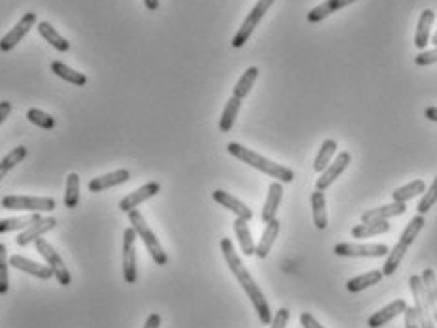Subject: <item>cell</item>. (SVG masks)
I'll use <instances>...</instances> for the list:
<instances>
[{
    "instance_id": "1",
    "label": "cell",
    "mask_w": 437,
    "mask_h": 328,
    "mask_svg": "<svg viewBox=\"0 0 437 328\" xmlns=\"http://www.w3.org/2000/svg\"><path fill=\"white\" fill-rule=\"evenodd\" d=\"M221 251H222V255H224V260H227L230 271L234 274V278L238 279V283L241 285V289L245 290V295L249 297V300L253 302L254 311H256L260 322H262V325H270L273 319L270 304H268L266 297L262 295V290L259 289L256 281L251 278V274H249L247 268L243 266L240 255L236 253L234 244H232L229 238H222L221 240Z\"/></svg>"
},
{
    "instance_id": "2",
    "label": "cell",
    "mask_w": 437,
    "mask_h": 328,
    "mask_svg": "<svg viewBox=\"0 0 437 328\" xmlns=\"http://www.w3.org/2000/svg\"><path fill=\"white\" fill-rule=\"evenodd\" d=\"M227 149H229V153L232 157H236L238 161H241V163L249 164V166H253V168L260 170L262 174H266V176L273 177V179H277L281 184H291V181H294V172H292L291 168H286L283 164L273 163L270 158L262 157L259 153H254L253 149L243 147V145L238 144V142H230V144L227 145Z\"/></svg>"
},
{
    "instance_id": "3",
    "label": "cell",
    "mask_w": 437,
    "mask_h": 328,
    "mask_svg": "<svg viewBox=\"0 0 437 328\" xmlns=\"http://www.w3.org/2000/svg\"><path fill=\"white\" fill-rule=\"evenodd\" d=\"M426 219L424 215H415L409 225L406 227V230L399 236V241L392 247V251H388L387 260H385V266H383V276H392L394 271L398 270L399 262L404 260V257L407 255V249L411 247V244L415 241L420 230L424 228Z\"/></svg>"
},
{
    "instance_id": "4",
    "label": "cell",
    "mask_w": 437,
    "mask_h": 328,
    "mask_svg": "<svg viewBox=\"0 0 437 328\" xmlns=\"http://www.w3.org/2000/svg\"><path fill=\"white\" fill-rule=\"evenodd\" d=\"M128 221H130V227H132L134 230H136V234H138V238H141L144 246H146V249L149 251V255H151V259L155 260V264L164 266L166 262H168V255H166V251L162 249L159 240H157L155 232H153L151 228H149V225L146 223L144 215L139 214L138 209H132V211L128 214Z\"/></svg>"
},
{
    "instance_id": "5",
    "label": "cell",
    "mask_w": 437,
    "mask_h": 328,
    "mask_svg": "<svg viewBox=\"0 0 437 328\" xmlns=\"http://www.w3.org/2000/svg\"><path fill=\"white\" fill-rule=\"evenodd\" d=\"M273 2H275V0H259V2L254 4L251 13L245 17V21L241 23V27L238 29V32H236V36L232 38V45H234L236 50H240V47H243V45L247 44V40L251 38L253 31L259 27L260 21L264 20V15H266L268 10L273 6Z\"/></svg>"
},
{
    "instance_id": "6",
    "label": "cell",
    "mask_w": 437,
    "mask_h": 328,
    "mask_svg": "<svg viewBox=\"0 0 437 328\" xmlns=\"http://www.w3.org/2000/svg\"><path fill=\"white\" fill-rule=\"evenodd\" d=\"M34 244H36V251L42 255V259L47 262V266H49L51 271H53V278H57V281L63 285V287H68V285L72 283V276H70L68 268L64 264V260L61 259V255L57 253V249L51 246L49 241L42 240V238H38Z\"/></svg>"
},
{
    "instance_id": "7",
    "label": "cell",
    "mask_w": 437,
    "mask_h": 328,
    "mask_svg": "<svg viewBox=\"0 0 437 328\" xmlns=\"http://www.w3.org/2000/svg\"><path fill=\"white\" fill-rule=\"evenodd\" d=\"M2 208L15 209V211H53L55 209V200L53 198H40V196H15L8 195L2 198Z\"/></svg>"
},
{
    "instance_id": "8",
    "label": "cell",
    "mask_w": 437,
    "mask_h": 328,
    "mask_svg": "<svg viewBox=\"0 0 437 328\" xmlns=\"http://www.w3.org/2000/svg\"><path fill=\"white\" fill-rule=\"evenodd\" d=\"M409 289H411L413 300H415V313H417V321L420 328H436V322L431 319L430 304L426 298L424 285L420 276H411L409 278Z\"/></svg>"
},
{
    "instance_id": "9",
    "label": "cell",
    "mask_w": 437,
    "mask_h": 328,
    "mask_svg": "<svg viewBox=\"0 0 437 328\" xmlns=\"http://www.w3.org/2000/svg\"><path fill=\"white\" fill-rule=\"evenodd\" d=\"M136 238L138 234L132 227H128L123 234V276L128 285L136 283L138 270H136Z\"/></svg>"
},
{
    "instance_id": "10",
    "label": "cell",
    "mask_w": 437,
    "mask_h": 328,
    "mask_svg": "<svg viewBox=\"0 0 437 328\" xmlns=\"http://www.w3.org/2000/svg\"><path fill=\"white\" fill-rule=\"evenodd\" d=\"M334 253L337 257H385L388 247L385 244H337Z\"/></svg>"
},
{
    "instance_id": "11",
    "label": "cell",
    "mask_w": 437,
    "mask_h": 328,
    "mask_svg": "<svg viewBox=\"0 0 437 328\" xmlns=\"http://www.w3.org/2000/svg\"><path fill=\"white\" fill-rule=\"evenodd\" d=\"M36 23V13L34 12H26L20 21H17V25L13 27L12 31L8 32L6 36H2L0 38V51H12L15 45L20 44L21 40L25 38L29 31H31L32 27Z\"/></svg>"
},
{
    "instance_id": "12",
    "label": "cell",
    "mask_w": 437,
    "mask_h": 328,
    "mask_svg": "<svg viewBox=\"0 0 437 328\" xmlns=\"http://www.w3.org/2000/svg\"><path fill=\"white\" fill-rule=\"evenodd\" d=\"M351 164V155L348 151H342L336 157L334 163H330L326 166V170L321 172V177L317 179V191H326L330 185L336 181L337 177L342 176L343 172L347 170V166Z\"/></svg>"
},
{
    "instance_id": "13",
    "label": "cell",
    "mask_w": 437,
    "mask_h": 328,
    "mask_svg": "<svg viewBox=\"0 0 437 328\" xmlns=\"http://www.w3.org/2000/svg\"><path fill=\"white\" fill-rule=\"evenodd\" d=\"M159 191L160 185L157 184V181H151V184L144 185V187H139L138 191H134V193L125 196V198L119 202V209L121 211H125V214H130L132 209L138 208L139 204H144L155 195H159Z\"/></svg>"
},
{
    "instance_id": "14",
    "label": "cell",
    "mask_w": 437,
    "mask_h": 328,
    "mask_svg": "<svg viewBox=\"0 0 437 328\" xmlns=\"http://www.w3.org/2000/svg\"><path fill=\"white\" fill-rule=\"evenodd\" d=\"M57 227V219L55 217H42L40 221H36L34 225L31 227H26L23 232L17 236V246L25 247L26 244H31V241H36L38 238H42L45 232H49L53 228Z\"/></svg>"
},
{
    "instance_id": "15",
    "label": "cell",
    "mask_w": 437,
    "mask_h": 328,
    "mask_svg": "<svg viewBox=\"0 0 437 328\" xmlns=\"http://www.w3.org/2000/svg\"><path fill=\"white\" fill-rule=\"evenodd\" d=\"M213 200L217 204H221L222 208L230 209L232 214H236V217H240V219H245V221H251L253 219V209H249L245 204L238 200L236 196L229 195V193H224V191L217 189L213 191Z\"/></svg>"
},
{
    "instance_id": "16",
    "label": "cell",
    "mask_w": 437,
    "mask_h": 328,
    "mask_svg": "<svg viewBox=\"0 0 437 328\" xmlns=\"http://www.w3.org/2000/svg\"><path fill=\"white\" fill-rule=\"evenodd\" d=\"M128 179H130V172L125 170V168H121V170L109 172V174H106V176L91 179L87 187H89L91 193H102V191L112 189V187H117V185L127 184Z\"/></svg>"
},
{
    "instance_id": "17",
    "label": "cell",
    "mask_w": 437,
    "mask_h": 328,
    "mask_svg": "<svg viewBox=\"0 0 437 328\" xmlns=\"http://www.w3.org/2000/svg\"><path fill=\"white\" fill-rule=\"evenodd\" d=\"M406 308H407L406 300H394V302H390L388 306H385V308L379 309L377 313H374V315L369 317L368 321L369 328H381L383 325H387V322H390L398 315H404Z\"/></svg>"
},
{
    "instance_id": "18",
    "label": "cell",
    "mask_w": 437,
    "mask_h": 328,
    "mask_svg": "<svg viewBox=\"0 0 437 328\" xmlns=\"http://www.w3.org/2000/svg\"><path fill=\"white\" fill-rule=\"evenodd\" d=\"M10 264H12L15 270L31 274V276H34V278H38V279L53 278V271H51L49 266L38 264V262H34V260H31V259H25V257H21V255H12Z\"/></svg>"
},
{
    "instance_id": "19",
    "label": "cell",
    "mask_w": 437,
    "mask_h": 328,
    "mask_svg": "<svg viewBox=\"0 0 437 328\" xmlns=\"http://www.w3.org/2000/svg\"><path fill=\"white\" fill-rule=\"evenodd\" d=\"M407 206L404 202H392L388 206H381V208L369 209L366 214H362V223L369 221H388L390 217H398V215L406 214Z\"/></svg>"
},
{
    "instance_id": "20",
    "label": "cell",
    "mask_w": 437,
    "mask_h": 328,
    "mask_svg": "<svg viewBox=\"0 0 437 328\" xmlns=\"http://www.w3.org/2000/svg\"><path fill=\"white\" fill-rule=\"evenodd\" d=\"M281 198H283V185H281V181H273L268 187L266 202H264V209H262V221L270 223L272 219H275Z\"/></svg>"
},
{
    "instance_id": "21",
    "label": "cell",
    "mask_w": 437,
    "mask_h": 328,
    "mask_svg": "<svg viewBox=\"0 0 437 328\" xmlns=\"http://www.w3.org/2000/svg\"><path fill=\"white\" fill-rule=\"evenodd\" d=\"M279 228H281V223L277 219H272L270 223H266V228H264V232H262V238H260L259 246L254 249V255L259 257V259H266L270 251H272L273 247V241L275 238L279 236Z\"/></svg>"
},
{
    "instance_id": "22",
    "label": "cell",
    "mask_w": 437,
    "mask_h": 328,
    "mask_svg": "<svg viewBox=\"0 0 437 328\" xmlns=\"http://www.w3.org/2000/svg\"><path fill=\"white\" fill-rule=\"evenodd\" d=\"M434 20H436V13H434V10H430V8L420 13L417 32H415V45H417L420 51H424V47L428 45V42H430V31L431 25H434Z\"/></svg>"
},
{
    "instance_id": "23",
    "label": "cell",
    "mask_w": 437,
    "mask_h": 328,
    "mask_svg": "<svg viewBox=\"0 0 437 328\" xmlns=\"http://www.w3.org/2000/svg\"><path fill=\"white\" fill-rule=\"evenodd\" d=\"M356 0H326L323 4H319L317 8H313L309 13H307V21L311 23H319V21L326 20L328 15H332L334 12L337 10H342V8L348 6V4H353Z\"/></svg>"
},
{
    "instance_id": "24",
    "label": "cell",
    "mask_w": 437,
    "mask_h": 328,
    "mask_svg": "<svg viewBox=\"0 0 437 328\" xmlns=\"http://www.w3.org/2000/svg\"><path fill=\"white\" fill-rule=\"evenodd\" d=\"M388 230H390L388 221H369L351 228V236L356 240H366V238H374L379 234H387Z\"/></svg>"
},
{
    "instance_id": "25",
    "label": "cell",
    "mask_w": 437,
    "mask_h": 328,
    "mask_svg": "<svg viewBox=\"0 0 437 328\" xmlns=\"http://www.w3.org/2000/svg\"><path fill=\"white\" fill-rule=\"evenodd\" d=\"M234 232H236V238H238V244H240L241 253H243V255H247V257H253L256 246H254L253 236H251V230H249L247 221H245V219H240V217H236Z\"/></svg>"
},
{
    "instance_id": "26",
    "label": "cell",
    "mask_w": 437,
    "mask_h": 328,
    "mask_svg": "<svg viewBox=\"0 0 437 328\" xmlns=\"http://www.w3.org/2000/svg\"><path fill=\"white\" fill-rule=\"evenodd\" d=\"M311 208H313V223L319 230H324L328 227V215H326V198L323 191H317L311 195Z\"/></svg>"
},
{
    "instance_id": "27",
    "label": "cell",
    "mask_w": 437,
    "mask_h": 328,
    "mask_svg": "<svg viewBox=\"0 0 437 328\" xmlns=\"http://www.w3.org/2000/svg\"><path fill=\"white\" fill-rule=\"evenodd\" d=\"M422 279V285H424L426 290V298H428V304H430V311H431V319L434 322H437V278L436 271L426 268L424 274L420 276Z\"/></svg>"
},
{
    "instance_id": "28",
    "label": "cell",
    "mask_w": 437,
    "mask_h": 328,
    "mask_svg": "<svg viewBox=\"0 0 437 328\" xmlns=\"http://www.w3.org/2000/svg\"><path fill=\"white\" fill-rule=\"evenodd\" d=\"M51 72L53 74H57V77L64 80V82L72 83V85H77V87H83V85H87V76L82 74V72H77V70L70 68L68 64L64 63H51Z\"/></svg>"
},
{
    "instance_id": "29",
    "label": "cell",
    "mask_w": 437,
    "mask_h": 328,
    "mask_svg": "<svg viewBox=\"0 0 437 328\" xmlns=\"http://www.w3.org/2000/svg\"><path fill=\"white\" fill-rule=\"evenodd\" d=\"M38 32L40 36L47 42L49 45H53L57 51H68L70 50V42L66 38H63L61 34L57 32V29H53L51 23L47 21H40L38 23Z\"/></svg>"
},
{
    "instance_id": "30",
    "label": "cell",
    "mask_w": 437,
    "mask_h": 328,
    "mask_svg": "<svg viewBox=\"0 0 437 328\" xmlns=\"http://www.w3.org/2000/svg\"><path fill=\"white\" fill-rule=\"evenodd\" d=\"M336 149H337V144L336 140H324L323 145H321V149H319V155L315 157V163H313V170L315 172H324L326 170V166L332 163V157L336 155Z\"/></svg>"
},
{
    "instance_id": "31",
    "label": "cell",
    "mask_w": 437,
    "mask_h": 328,
    "mask_svg": "<svg viewBox=\"0 0 437 328\" xmlns=\"http://www.w3.org/2000/svg\"><path fill=\"white\" fill-rule=\"evenodd\" d=\"M240 107H241V100L238 96H232L229 98L227 102V106L222 110V115H221V121H219V128H221L222 133H229L230 128L234 126V121L240 114Z\"/></svg>"
},
{
    "instance_id": "32",
    "label": "cell",
    "mask_w": 437,
    "mask_h": 328,
    "mask_svg": "<svg viewBox=\"0 0 437 328\" xmlns=\"http://www.w3.org/2000/svg\"><path fill=\"white\" fill-rule=\"evenodd\" d=\"M42 219V215L32 214L26 215V217H10V219H0V234L13 232V230H21V228H26L34 225L36 221Z\"/></svg>"
},
{
    "instance_id": "33",
    "label": "cell",
    "mask_w": 437,
    "mask_h": 328,
    "mask_svg": "<svg viewBox=\"0 0 437 328\" xmlns=\"http://www.w3.org/2000/svg\"><path fill=\"white\" fill-rule=\"evenodd\" d=\"M426 191V184L422 179H415L411 184L404 185V187H399L392 193V200L394 202H404L406 204L407 200H411L415 198L417 195H422Z\"/></svg>"
},
{
    "instance_id": "34",
    "label": "cell",
    "mask_w": 437,
    "mask_h": 328,
    "mask_svg": "<svg viewBox=\"0 0 437 328\" xmlns=\"http://www.w3.org/2000/svg\"><path fill=\"white\" fill-rule=\"evenodd\" d=\"M256 77H259V68H256V66H249V68L243 72V76H241L240 80H238V83H236L234 96H238L240 100H243V98L251 93V89H253Z\"/></svg>"
},
{
    "instance_id": "35",
    "label": "cell",
    "mask_w": 437,
    "mask_h": 328,
    "mask_svg": "<svg viewBox=\"0 0 437 328\" xmlns=\"http://www.w3.org/2000/svg\"><path fill=\"white\" fill-rule=\"evenodd\" d=\"M383 279V271L374 270L364 274V276H358L355 279H348L347 281V290L348 292H360V290L368 289L371 285H377Z\"/></svg>"
},
{
    "instance_id": "36",
    "label": "cell",
    "mask_w": 437,
    "mask_h": 328,
    "mask_svg": "<svg viewBox=\"0 0 437 328\" xmlns=\"http://www.w3.org/2000/svg\"><path fill=\"white\" fill-rule=\"evenodd\" d=\"M79 202V176L76 172H70L66 176V193H64V206L74 209Z\"/></svg>"
},
{
    "instance_id": "37",
    "label": "cell",
    "mask_w": 437,
    "mask_h": 328,
    "mask_svg": "<svg viewBox=\"0 0 437 328\" xmlns=\"http://www.w3.org/2000/svg\"><path fill=\"white\" fill-rule=\"evenodd\" d=\"M26 153L29 151H26L25 145H17L15 149H12V151L8 153L6 157L0 161V181L6 177L8 172L12 170L15 164H20L23 158H26Z\"/></svg>"
},
{
    "instance_id": "38",
    "label": "cell",
    "mask_w": 437,
    "mask_h": 328,
    "mask_svg": "<svg viewBox=\"0 0 437 328\" xmlns=\"http://www.w3.org/2000/svg\"><path fill=\"white\" fill-rule=\"evenodd\" d=\"M26 119L31 121L32 125L44 128V131H51V128H55V125H57V121L53 119L49 114H45V112L38 110V107L29 110V112H26Z\"/></svg>"
},
{
    "instance_id": "39",
    "label": "cell",
    "mask_w": 437,
    "mask_h": 328,
    "mask_svg": "<svg viewBox=\"0 0 437 328\" xmlns=\"http://www.w3.org/2000/svg\"><path fill=\"white\" fill-rule=\"evenodd\" d=\"M8 249L4 244H0V295H6L10 290V276H8Z\"/></svg>"
},
{
    "instance_id": "40",
    "label": "cell",
    "mask_w": 437,
    "mask_h": 328,
    "mask_svg": "<svg viewBox=\"0 0 437 328\" xmlns=\"http://www.w3.org/2000/svg\"><path fill=\"white\" fill-rule=\"evenodd\" d=\"M437 202V176L436 179H434V184L428 187V189L424 191V196H422V200L418 202L417 206V211L418 215H426L428 211H430L431 208H434V204Z\"/></svg>"
},
{
    "instance_id": "41",
    "label": "cell",
    "mask_w": 437,
    "mask_h": 328,
    "mask_svg": "<svg viewBox=\"0 0 437 328\" xmlns=\"http://www.w3.org/2000/svg\"><path fill=\"white\" fill-rule=\"evenodd\" d=\"M415 63H417L418 66H428V64L437 63V47L428 51H420L417 57H415Z\"/></svg>"
},
{
    "instance_id": "42",
    "label": "cell",
    "mask_w": 437,
    "mask_h": 328,
    "mask_svg": "<svg viewBox=\"0 0 437 328\" xmlns=\"http://www.w3.org/2000/svg\"><path fill=\"white\" fill-rule=\"evenodd\" d=\"M289 319H291V311H289L286 308H281V309H277V313L273 315L270 325H272V328H286Z\"/></svg>"
},
{
    "instance_id": "43",
    "label": "cell",
    "mask_w": 437,
    "mask_h": 328,
    "mask_svg": "<svg viewBox=\"0 0 437 328\" xmlns=\"http://www.w3.org/2000/svg\"><path fill=\"white\" fill-rule=\"evenodd\" d=\"M404 315H406V328H420V325H418V321H417L415 308H406Z\"/></svg>"
},
{
    "instance_id": "44",
    "label": "cell",
    "mask_w": 437,
    "mask_h": 328,
    "mask_svg": "<svg viewBox=\"0 0 437 328\" xmlns=\"http://www.w3.org/2000/svg\"><path fill=\"white\" fill-rule=\"evenodd\" d=\"M300 322L304 328H324L323 325H319V321L311 313H302L300 315Z\"/></svg>"
},
{
    "instance_id": "45",
    "label": "cell",
    "mask_w": 437,
    "mask_h": 328,
    "mask_svg": "<svg viewBox=\"0 0 437 328\" xmlns=\"http://www.w3.org/2000/svg\"><path fill=\"white\" fill-rule=\"evenodd\" d=\"M12 114V104L8 100L0 102V125L8 119V115Z\"/></svg>"
},
{
    "instance_id": "46",
    "label": "cell",
    "mask_w": 437,
    "mask_h": 328,
    "mask_svg": "<svg viewBox=\"0 0 437 328\" xmlns=\"http://www.w3.org/2000/svg\"><path fill=\"white\" fill-rule=\"evenodd\" d=\"M144 328H160V315L159 313H151V315L147 317L146 325Z\"/></svg>"
},
{
    "instance_id": "47",
    "label": "cell",
    "mask_w": 437,
    "mask_h": 328,
    "mask_svg": "<svg viewBox=\"0 0 437 328\" xmlns=\"http://www.w3.org/2000/svg\"><path fill=\"white\" fill-rule=\"evenodd\" d=\"M426 119H430L434 121V123H437V107L436 106H431V107H426Z\"/></svg>"
},
{
    "instance_id": "48",
    "label": "cell",
    "mask_w": 437,
    "mask_h": 328,
    "mask_svg": "<svg viewBox=\"0 0 437 328\" xmlns=\"http://www.w3.org/2000/svg\"><path fill=\"white\" fill-rule=\"evenodd\" d=\"M144 2H146L147 10H151V12H155L159 8V0H144Z\"/></svg>"
},
{
    "instance_id": "49",
    "label": "cell",
    "mask_w": 437,
    "mask_h": 328,
    "mask_svg": "<svg viewBox=\"0 0 437 328\" xmlns=\"http://www.w3.org/2000/svg\"><path fill=\"white\" fill-rule=\"evenodd\" d=\"M431 44H436V47H437V32L431 36Z\"/></svg>"
}]
</instances>
